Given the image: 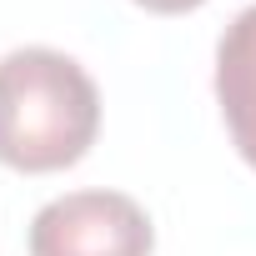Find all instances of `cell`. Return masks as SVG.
<instances>
[{"instance_id": "cell-3", "label": "cell", "mask_w": 256, "mask_h": 256, "mask_svg": "<svg viewBox=\"0 0 256 256\" xmlns=\"http://www.w3.org/2000/svg\"><path fill=\"white\" fill-rule=\"evenodd\" d=\"M216 106L236 156L256 171V6H246L216 40Z\"/></svg>"}, {"instance_id": "cell-1", "label": "cell", "mask_w": 256, "mask_h": 256, "mask_svg": "<svg viewBox=\"0 0 256 256\" xmlns=\"http://www.w3.org/2000/svg\"><path fill=\"white\" fill-rule=\"evenodd\" d=\"M100 131V90L86 66L50 46L0 60V166L50 176L76 166Z\"/></svg>"}, {"instance_id": "cell-2", "label": "cell", "mask_w": 256, "mask_h": 256, "mask_svg": "<svg viewBox=\"0 0 256 256\" xmlns=\"http://www.w3.org/2000/svg\"><path fill=\"white\" fill-rule=\"evenodd\" d=\"M156 226L126 191H66L30 221V256H151Z\"/></svg>"}, {"instance_id": "cell-4", "label": "cell", "mask_w": 256, "mask_h": 256, "mask_svg": "<svg viewBox=\"0 0 256 256\" xmlns=\"http://www.w3.org/2000/svg\"><path fill=\"white\" fill-rule=\"evenodd\" d=\"M136 6H146L156 16H186V10H201L206 0H136Z\"/></svg>"}]
</instances>
